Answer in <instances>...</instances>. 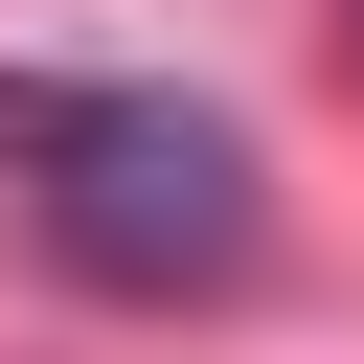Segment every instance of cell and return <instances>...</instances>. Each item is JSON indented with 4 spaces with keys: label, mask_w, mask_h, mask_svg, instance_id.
Here are the masks:
<instances>
[{
    "label": "cell",
    "mask_w": 364,
    "mask_h": 364,
    "mask_svg": "<svg viewBox=\"0 0 364 364\" xmlns=\"http://www.w3.org/2000/svg\"><path fill=\"white\" fill-rule=\"evenodd\" d=\"M23 228L91 296H228L273 205H250V136L182 91H23Z\"/></svg>",
    "instance_id": "cell-1"
},
{
    "label": "cell",
    "mask_w": 364,
    "mask_h": 364,
    "mask_svg": "<svg viewBox=\"0 0 364 364\" xmlns=\"http://www.w3.org/2000/svg\"><path fill=\"white\" fill-rule=\"evenodd\" d=\"M0 159H23V68H0Z\"/></svg>",
    "instance_id": "cell-2"
}]
</instances>
